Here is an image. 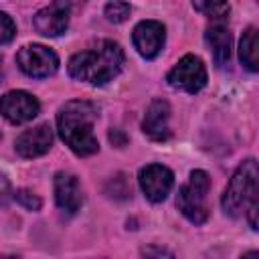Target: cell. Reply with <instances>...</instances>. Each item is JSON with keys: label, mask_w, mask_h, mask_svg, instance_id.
Instances as JSON below:
<instances>
[{"label": "cell", "mask_w": 259, "mask_h": 259, "mask_svg": "<svg viewBox=\"0 0 259 259\" xmlns=\"http://www.w3.org/2000/svg\"><path fill=\"white\" fill-rule=\"evenodd\" d=\"M125 63L123 49L113 40H99L93 47L75 53L69 59V75L89 85H105L113 81Z\"/></svg>", "instance_id": "6da1fadb"}, {"label": "cell", "mask_w": 259, "mask_h": 259, "mask_svg": "<svg viewBox=\"0 0 259 259\" xmlns=\"http://www.w3.org/2000/svg\"><path fill=\"white\" fill-rule=\"evenodd\" d=\"M95 119H97V107L87 99H71L59 109L57 113L59 136L77 156H91L99 150L97 138L93 134Z\"/></svg>", "instance_id": "7a4b0ae2"}, {"label": "cell", "mask_w": 259, "mask_h": 259, "mask_svg": "<svg viewBox=\"0 0 259 259\" xmlns=\"http://www.w3.org/2000/svg\"><path fill=\"white\" fill-rule=\"evenodd\" d=\"M257 162L255 158L245 160L235 174L231 176L223 198H221V206L225 210V214L229 217H241L247 214L249 217V225L251 229H257V206H259V198H257Z\"/></svg>", "instance_id": "3957f363"}, {"label": "cell", "mask_w": 259, "mask_h": 259, "mask_svg": "<svg viewBox=\"0 0 259 259\" xmlns=\"http://www.w3.org/2000/svg\"><path fill=\"white\" fill-rule=\"evenodd\" d=\"M208 190L210 178L204 170H192L186 184L178 188L176 206L194 225H202L208 219Z\"/></svg>", "instance_id": "277c9868"}, {"label": "cell", "mask_w": 259, "mask_h": 259, "mask_svg": "<svg viewBox=\"0 0 259 259\" xmlns=\"http://www.w3.org/2000/svg\"><path fill=\"white\" fill-rule=\"evenodd\" d=\"M16 65L24 75L32 79H45L57 73L59 57L45 45H26L16 53Z\"/></svg>", "instance_id": "5b68a950"}, {"label": "cell", "mask_w": 259, "mask_h": 259, "mask_svg": "<svg viewBox=\"0 0 259 259\" xmlns=\"http://www.w3.org/2000/svg\"><path fill=\"white\" fill-rule=\"evenodd\" d=\"M166 81L170 87L186 91V93H198L206 85V67L196 55H184L166 75Z\"/></svg>", "instance_id": "8992f818"}, {"label": "cell", "mask_w": 259, "mask_h": 259, "mask_svg": "<svg viewBox=\"0 0 259 259\" xmlns=\"http://www.w3.org/2000/svg\"><path fill=\"white\" fill-rule=\"evenodd\" d=\"M38 111H40V103L28 91L16 89V91H8V93H4L0 97V113H2V117L8 119L14 125L34 119L38 115Z\"/></svg>", "instance_id": "52a82bcc"}, {"label": "cell", "mask_w": 259, "mask_h": 259, "mask_svg": "<svg viewBox=\"0 0 259 259\" xmlns=\"http://www.w3.org/2000/svg\"><path fill=\"white\" fill-rule=\"evenodd\" d=\"M138 182L150 202H162L166 200V196L174 186V174L170 168L162 164H148L146 168L140 170Z\"/></svg>", "instance_id": "ba28073f"}, {"label": "cell", "mask_w": 259, "mask_h": 259, "mask_svg": "<svg viewBox=\"0 0 259 259\" xmlns=\"http://www.w3.org/2000/svg\"><path fill=\"white\" fill-rule=\"evenodd\" d=\"M132 40L144 59H156L166 42V28L158 20H142L134 26Z\"/></svg>", "instance_id": "9c48e42d"}, {"label": "cell", "mask_w": 259, "mask_h": 259, "mask_svg": "<svg viewBox=\"0 0 259 259\" xmlns=\"http://www.w3.org/2000/svg\"><path fill=\"white\" fill-rule=\"evenodd\" d=\"M69 10L71 6L67 2H51L34 14V28L42 36H61L69 26Z\"/></svg>", "instance_id": "30bf717a"}, {"label": "cell", "mask_w": 259, "mask_h": 259, "mask_svg": "<svg viewBox=\"0 0 259 259\" xmlns=\"http://www.w3.org/2000/svg\"><path fill=\"white\" fill-rule=\"evenodd\" d=\"M53 146V132L47 123L34 125L30 130H24L16 142H14V150L20 158H38L42 154H47Z\"/></svg>", "instance_id": "8fae6325"}, {"label": "cell", "mask_w": 259, "mask_h": 259, "mask_svg": "<svg viewBox=\"0 0 259 259\" xmlns=\"http://www.w3.org/2000/svg\"><path fill=\"white\" fill-rule=\"evenodd\" d=\"M144 134L154 142H166L170 138V105L166 99H152L144 121H142Z\"/></svg>", "instance_id": "7c38bea8"}, {"label": "cell", "mask_w": 259, "mask_h": 259, "mask_svg": "<svg viewBox=\"0 0 259 259\" xmlns=\"http://www.w3.org/2000/svg\"><path fill=\"white\" fill-rule=\"evenodd\" d=\"M53 186H55L57 206L67 214H75L83 204V192H81V184L77 176L69 172H57Z\"/></svg>", "instance_id": "4fadbf2b"}, {"label": "cell", "mask_w": 259, "mask_h": 259, "mask_svg": "<svg viewBox=\"0 0 259 259\" xmlns=\"http://www.w3.org/2000/svg\"><path fill=\"white\" fill-rule=\"evenodd\" d=\"M204 38L212 51V59L217 67H225L231 59V32L223 22H212L206 32Z\"/></svg>", "instance_id": "5bb4252c"}, {"label": "cell", "mask_w": 259, "mask_h": 259, "mask_svg": "<svg viewBox=\"0 0 259 259\" xmlns=\"http://www.w3.org/2000/svg\"><path fill=\"white\" fill-rule=\"evenodd\" d=\"M239 59L243 63L245 69H249L251 73L259 71V32L257 28L249 26L239 42Z\"/></svg>", "instance_id": "9a60e30c"}, {"label": "cell", "mask_w": 259, "mask_h": 259, "mask_svg": "<svg viewBox=\"0 0 259 259\" xmlns=\"http://www.w3.org/2000/svg\"><path fill=\"white\" fill-rule=\"evenodd\" d=\"M192 6H194L198 12H202L204 16L212 18V22H223L225 16H227L229 10H231V6H229L227 2H192Z\"/></svg>", "instance_id": "2e32d148"}, {"label": "cell", "mask_w": 259, "mask_h": 259, "mask_svg": "<svg viewBox=\"0 0 259 259\" xmlns=\"http://www.w3.org/2000/svg\"><path fill=\"white\" fill-rule=\"evenodd\" d=\"M130 12H132V8H130V4L127 2H107L105 4V16H107V20L109 22H113V24H119V22H123L127 16H130Z\"/></svg>", "instance_id": "e0dca14e"}, {"label": "cell", "mask_w": 259, "mask_h": 259, "mask_svg": "<svg viewBox=\"0 0 259 259\" xmlns=\"http://www.w3.org/2000/svg\"><path fill=\"white\" fill-rule=\"evenodd\" d=\"M14 200H16L20 206H24L26 210H40V206H42L40 198H38L32 190H28V188H18V190L14 192Z\"/></svg>", "instance_id": "ac0fdd59"}, {"label": "cell", "mask_w": 259, "mask_h": 259, "mask_svg": "<svg viewBox=\"0 0 259 259\" xmlns=\"http://www.w3.org/2000/svg\"><path fill=\"white\" fill-rule=\"evenodd\" d=\"M16 34V24L14 20L6 14V12H0V45H6L14 38Z\"/></svg>", "instance_id": "d6986e66"}, {"label": "cell", "mask_w": 259, "mask_h": 259, "mask_svg": "<svg viewBox=\"0 0 259 259\" xmlns=\"http://www.w3.org/2000/svg\"><path fill=\"white\" fill-rule=\"evenodd\" d=\"M142 255L146 259H172V253L158 247V245H150V247H144L142 249Z\"/></svg>", "instance_id": "ffe728a7"}, {"label": "cell", "mask_w": 259, "mask_h": 259, "mask_svg": "<svg viewBox=\"0 0 259 259\" xmlns=\"http://www.w3.org/2000/svg\"><path fill=\"white\" fill-rule=\"evenodd\" d=\"M8 198H10V180L4 174H0V204H4Z\"/></svg>", "instance_id": "44dd1931"}, {"label": "cell", "mask_w": 259, "mask_h": 259, "mask_svg": "<svg viewBox=\"0 0 259 259\" xmlns=\"http://www.w3.org/2000/svg\"><path fill=\"white\" fill-rule=\"evenodd\" d=\"M109 140L113 142V146H119V148L125 146V142H127V138H125L119 130H111V132H109Z\"/></svg>", "instance_id": "7402d4cb"}, {"label": "cell", "mask_w": 259, "mask_h": 259, "mask_svg": "<svg viewBox=\"0 0 259 259\" xmlns=\"http://www.w3.org/2000/svg\"><path fill=\"white\" fill-rule=\"evenodd\" d=\"M241 259H259V253H257V251H249V253H245Z\"/></svg>", "instance_id": "603a6c76"}, {"label": "cell", "mask_w": 259, "mask_h": 259, "mask_svg": "<svg viewBox=\"0 0 259 259\" xmlns=\"http://www.w3.org/2000/svg\"><path fill=\"white\" fill-rule=\"evenodd\" d=\"M4 259H16V257H4Z\"/></svg>", "instance_id": "cb8c5ba5"}]
</instances>
